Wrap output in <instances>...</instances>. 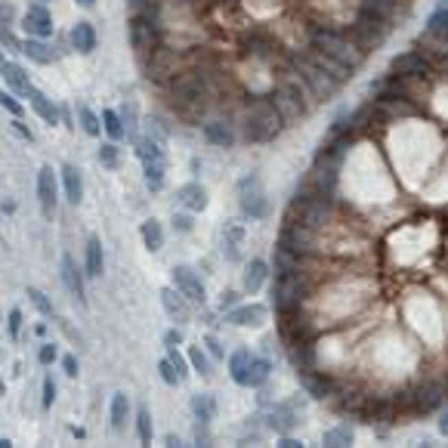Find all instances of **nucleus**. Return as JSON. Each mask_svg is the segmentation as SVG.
Returning a JSON list of instances; mask_svg holds the SVG:
<instances>
[{
	"label": "nucleus",
	"mask_w": 448,
	"mask_h": 448,
	"mask_svg": "<svg viewBox=\"0 0 448 448\" xmlns=\"http://www.w3.org/2000/svg\"><path fill=\"white\" fill-rule=\"evenodd\" d=\"M269 50H272V44H269L266 38H260V34L248 38V53H254V56H266Z\"/></svg>",
	"instance_id": "obj_43"
},
{
	"label": "nucleus",
	"mask_w": 448,
	"mask_h": 448,
	"mask_svg": "<svg viewBox=\"0 0 448 448\" xmlns=\"http://www.w3.org/2000/svg\"><path fill=\"white\" fill-rule=\"evenodd\" d=\"M62 281H65V287H69V294L78 300V303H84V279H81V272H78V266H75V260H71L69 254L62 257Z\"/></svg>",
	"instance_id": "obj_20"
},
{
	"label": "nucleus",
	"mask_w": 448,
	"mask_h": 448,
	"mask_svg": "<svg viewBox=\"0 0 448 448\" xmlns=\"http://www.w3.org/2000/svg\"><path fill=\"white\" fill-rule=\"evenodd\" d=\"M309 50L337 59V62L346 65L349 71H359V65L365 62V50L349 38V32H337V28H328V25L309 28Z\"/></svg>",
	"instance_id": "obj_1"
},
{
	"label": "nucleus",
	"mask_w": 448,
	"mask_h": 448,
	"mask_svg": "<svg viewBox=\"0 0 448 448\" xmlns=\"http://www.w3.org/2000/svg\"><path fill=\"white\" fill-rule=\"evenodd\" d=\"M238 201H241L244 217H250V220H263L269 213V198H266V192H263L260 176H244V180L238 182Z\"/></svg>",
	"instance_id": "obj_9"
},
{
	"label": "nucleus",
	"mask_w": 448,
	"mask_h": 448,
	"mask_svg": "<svg viewBox=\"0 0 448 448\" xmlns=\"http://www.w3.org/2000/svg\"><path fill=\"white\" fill-rule=\"evenodd\" d=\"M28 99H32V106H34V112H38L40 115V118H44L47 121V124H56V121H59V108L56 106H53V102L50 99H47V96L44 93H40V90H28Z\"/></svg>",
	"instance_id": "obj_25"
},
{
	"label": "nucleus",
	"mask_w": 448,
	"mask_h": 448,
	"mask_svg": "<svg viewBox=\"0 0 448 448\" xmlns=\"http://www.w3.org/2000/svg\"><path fill=\"white\" fill-rule=\"evenodd\" d=\"M167 349H170V353H167V359L174 362V365H176V371H180V377L186 380V374H189V368H186V359H182V355L176 353V346H167Z\"/></svg>",
	"instance_id": "obj_46"
},
{
	"label": "nucleus",
	"mask_w": 448,
	"mask_h": 448,
	"mask_svg": "<svg viewBox=\"0 0 448 448\" xmlns=\"http://www.w3.org/2000/svg\"><path fill=\"white\" fill-rule=\"evenodd\" d=\"M38 198H40L44 213H53V207H56V174H53V167H40V174H38Z\"/></svg>",
	"instance_id": "obj_15"
},
{
	"label": "nucleus",
	"mask_w": 448,
	"mask_h": 448,
	"mask_svg": "<svg viewBox=\"0 0 448 448\" xmlns=\"http://www.w3.org/2000/svg\"><path fill=\"white\" fill-rule=\"evenodd\" d=\"M22 53H25V56L32 59V62H38V65H50L53 59H56V53H53L50 47H47L40 38L25 40V44H22Z\"/></svg>",
	"instance_id": "obj_27"
},
{
	"label": "nucleus",
	"mask_w": 448,
	"mask_h": 448,
	"mask_svg": "<svg viewBox=\"0 0 448 448\" xmlns=\"http://www.w3.org/2000/svg\"><path fill=\"white\" fill-rule=\"evenodd\" d=\"M53 399H56V384H53V377L44 380V408H50Z\"/></svg>",
	"instance_id": "obj_48"
},
{
	"label": "nucleus",
	"mask_w": 448,
	"mask_h": 448,
	"mask_svg": "<svg viewBox=\"0 0 448 448\" xmlns=\"http://www.w3.org/2000/svg\"><path fill=\"white\" fill-rule=\"evenodd\" d=\"M174 285L176 291L186 294V300H195V303H204V285H201L198 272L189 266H174Z\"/></svg>",
	"instance_id": "obj_13"
},
{
	"label": "nucleus",
	"mask_w": 448,
	"mask_h": 448,
	"mask_svg": "<svg viewBox=\"0 0 448 448\" xmlns=\"http://www.w3.org/2000/svg\"><path fill=\"white\" fill-rule=\"evenodd\" d=\"M306 291H309V281H306V272L297 269V272H281L275 275V287H272V297H275V309L281 316L287 312H297L300 303H303Z\"/></svg>",
	"instance_id": "obj_5"
},
{
	"label": "nucleus",
	"mask_w": 448,
	"mask_h": 448,
	"mask_svg": "<svg viewBox=\"0 0 448 448\" xmlns=\"http://www.w3.org/2000/svg\"><path fill=\"white\" fill-rule=\"evenodd\" d=\"M161 303L164 309H167L170 318H176V322H189V303H186V294L182 291H174V287H164L161 291Z\"/></svg>",
	"instance_id": "obj_17"
},
{
	"label": "nucleus",
	"mask_w": 448,
	"mask_h": 448,
	"mask_svg": "<svg viewBox=\"0 0 448 448\" xmlns=\"http://www.w3.org/2000/svg\"><path fill=\"white\" fill-rule=\"evenodd\" d=\"M102 127H106V133L112 139H121L124 137V121H121V115L118 112H112V108H106V112H102Z\"/></svg>",
	"instance_id": "obj_37"
},
{
	"label": "nucleus",
	"mask_w": 448,
	"mask_h": 448,
	"mask_svg": "<svg viewBox=\"0 0 448 448\" xmlns=\"http://www.w3.org/2000/svg\"><path fill=\"white\" fill-rule=\"evenodd\" d=\"M127 414H130V399H127L124 392H115L112 396V429H124Z\"/></svg>",
	"instance_id": "obj_32"
},
{
	"label": "nucleus",
	"mask_w": 448,
	"mask_h": 448,
	"mask_svg": "<svg viewBox=\"0 0 448 448\" xmlns=\"http://www.w3.org/2000/svg\"><path fill=\"white\" fill-rule=\"evenodd\" d=\"M300 384H303V390L309 392L312 399H325V396H331V390H334L331 377L316 374V368H303V371H300Z\"/></svg>",
	"instance_id": "obj_16"
},
{
	"label": "nucleus",
	"mask_w": 448,
	"mask_h": 448,
	"mask_svg": "<svg viewBox=\"0 0 448 448\" xmlns=\"http://www.w3.org/2000/svg\"><path fill=\"white\" fill-rule=\"evenodd\" d=\"M207 349H211L213 359H223V346H220L217 337H207Z\"/></svg>",
	"instance_id": "obj_52"
},
{
	"label": "nucleus",
	"mask_w": 448,
	"mask_h": 448,
	"mask_svg": "<svg viewBox=\"0 0 448 448\" xmlns=\"http://www.w3.org/2000/svg\"><path fill=\"white\" fill-rule=\"evenodd\" d=\"M62 368H65V374H69V377H78V359H75V355H65Z\"/></svg>",
	"instance_id": "obj_51"
},
{
	"label": "nucleus",
	"mask_w": 448,
	"mask_h": 448,
	"mask_svg": "<svg viewBox=\"0 0 448 448\" xmlns=\"http://www.w3.org/2000/svg\"><path fill=\"white\" fill-rule=\"evenodd\" d=\"M87 275H102V244L99 238H90L87 241Z\"/></svg>",
	"instance_id": "obj_36"
},
{
	"label": "nucleus",
	"mask_w": 448,
	"mask_h": 448,
	"mask_svg": "<svg viewBox=\"0 0 448 448\" xmlns=\"http://www.w3.org/2000/svg\"><path fill=\"white\" fill-rule=\"evenodd\" d=\"M386 34H390V22L380 19V16H377V13H371V10H362L359 19H355L353 25H349V38H353L355 44H359L365 53L384 44Z\"/></svg>",
	"instance_id": "obj_6"
},
{
	"label": "nucleus",
	"mask_w": 448,
	"mask_h": 448,
	"mask_svg": "<svg viewBox=\"0 0 448 448\" xmlns=\"http://www.w3.org/2000/svg\"><path fill=\"white\" fill-rule=\"evenodd\" d=\"M392 75L396 78H402V81H417V78H429L433 75V59L427 56L423 50H408V53H402V56H396L392 59Z\"/></svg>",
	"instance_id": "obj_10"
},
{
	"label": "nucleus",
	"mask_w": 448,
	"mask_h": 448,
	"mask_svg": "<svg viewBox=\"0 0 448 448\" xmlns=\"http://www.w3.org/2000/svg\"><path fill=\"white\" fill-rule=\"evenodd\" d=\"M439 433L448 436V411H442V417H439Z\"/></svg>",
	"instance_id": "obj_56"
},
{
	"label": "nucleus",
	"mask_w": 448,
	"mask_h": 448,
	"mask_svg": "<svg viewBox=\"0 0 448 448\" xmlns=\"http://www.w3.org/2000/svg\"><path fill=\"white\" fill-rule=\"evenodd\" d=\"M189 362H192V368L198 374H211V362H207V355H204V349H201V346L189 349Z\"/></svg>",
	"instance_id": "obj_41"
},
{
	"label": "nucleus",
	"mask_w": 448,
	"mask_h": 448,
	"mask_svg": "<svg viewBox=\"0 0 448 448\" xmlns=\"http://www.w3.org/2000/svg\"><path fill=\"white\" fill-rule=\"evenodd\" d=\"M130 44L139 56H152L155 50H161V28L152 16L137 13L130 19Z\"/></svg>",
	"instance_id": "obj_7"
},
{
	"label": "nucleus",
	"mask_w": 448,
	"mask_h": 448,
	"mask_svg": "<svg viewBox=\"0 0 448 448\" xmlns=\"http://www.w3.org/2000/svg\"><path fill=\"white\" fill-rule=\"evenodd\" d=\"M78 118H81V127H84V133H90V137H99L102 124H99V118H96V115H93V108L81 106V108H78Z\"/></svg>",
	"instance_id": "obj_38"
},
{
	"label": "nucleus",
	"mask_w": 448,
	"mask_h": 448,
	"mask_svg": "<svg viewBox=\"0 0 448 448\" xmlns=\"http://www.w3.org/2000/svg\"><path fill=\"white\" fill-rule=\"evenodd\" d=\"M38 3H47V0H38Z\"/></svg>",
	"instance_id": "obj_61"
},
{
	"label": "nucleus",
	"mask_w": 448,
	"mask_h": 448,
	"mask_svg": "<svg viewBox=\"0 0 448 448\" xmlns=\"http://www.w3.org/2000/svg\"><path fill=\"white\" fill-rule=\"evenodd\" d=\"M229 325H238V328H260L266 322V306L263 303H250V306H238L226 316Z\"/></svg>",
	"instance_id": "obj_14"
},
{
	"label": "nucleus",
	"mask_w": 448,
	"mask_h": 448,
	"mask_svg": "<svg viewBox=\"0 0 448 448\" xmlns=\"http://www.w3.org/2000/svg\"><path fill=\"white\" fill-rule=\"evenodd\" d=\"M19 328H22V312L13 309L10 312V337H19Z\"/></svg>",
	"instance_id": "obj_50"
},
{
	"label": "nucleus",
	"mask_w": 448,
	"mask_h": 448,
	"mask_svg": "<svg viewBox=\"0 0 448 448\" xmlns=\"http://www.w3.org/2000/svg\"><path fill=\"white\" fill-rule=\"evenodd\" d=\"M99 161L106 164V167H115V164H118V145H112V143L102 145V149H99Z\"/></svg>",
	"instance_id": "obj_45"
},
{
	"label": "nucleus",
	"mask_w": 448,
	"mask_h": 448,
	"mask_svg": "<svg viewBox=\"0 0 448 448\" xmlns=\"http://www.w3.org/2000/svg\"><path fill=\"white\" fill-rule=\"evenodd\" d=\"M322 442H325V445H331V448L353 445V427H349V423H340V427L328 429V433L322 436Z\"/></svg>",
	"instance_id": "obj_34"
},
{
	"label": "nucleus",
	"mask_w": 448,
	"mask_h": 448,
	"mask_svg": "<svg viewBox=\"0 0 448 448\" xmlns=\"http://www.w3.org/2000/svg\"><path fill=\"white\" fill-rule=\"evenodd\" d=\"M10 16H13V10H10V7H0V19H10Z\"/></svg>",
	"instance_id": "obj_58"
},
{
	"label": "nucleus",
	"mask_w": 448,
	"mask_h": 448,
	"mask_svg": "<svg viewBox=\"0 0 448 448\" xmlns=\"http://www.w3.org/2000/svg\"><path fill=\"white\" fill-rule=\"evenodd\" d=\"M281 124H285V118H281V112L275 108V102L257 99V102H250L248 112H244L241 133L248 143H272L281 133Z\"/></svg>",
	"instance_id": "obj_2"
},
{
	"label": "nucleus",
	"mask_w": 448,
	"mask_h": 448,
	"mask_svg": "<svg viewBox=\"0 0 448 448\" xmlns=\"http://www.w3.org/2000/svg\"><path fill=\"white\" fill-rule=\"evenodd\" d=\"M279 445H281V448H300V445H303V442H297V439H291V436H287V433H285V436H281V442H279Z\"/></svg>",
	"instance_id": "obj_55"
},
{
	"label": "nucleus",
	"mask_w": 448,
	"mask_h": 448,
	"mask_svg": "<svg viewBox=\"0 0 448 448\" xmlns=\"http://www.w3.org/2000/svg\"><path fill=\"white\" fill-rule=\"evenodd\" d=\"M331 217V195L318 192V189H306L287 207V223L303 226V229H322Z\"/></svg>",
	"instance_id": "obj_3"
},
{
	"label": "nucleus",
	"mask_w": 448,
	"mask_h": 448,
	"mask_svg": "<svg viewBox=\"0 0 448 448\" xmlns=\"http://www.w3.org/2000/svg\"><path fill=\"white\" fill-rule=\"evenodd\" d=\"M62 182H65V195H69L71 204H78L84 195V182H81V170L75 164H65L62 167Z\"/></svg>",
	"instance_id": "obj_26"
},
{
	"label": "nucleus",
	"mask_w": 448,
	"mask_h": 448,
	"mask_svg": "<svg viewBox=\"0 0 448 448\" xmlns=\"http://www.w3.org/2000/svg\"><path fill=\"white\" fill-rule=\"evenodd\" d=\"M143 241H145V248H149L152 254L161 250L164 232H161V223H158V220H145V223H143Z\"/></svg>",
	"instance_id": "obj_35"
},
{
	"label": "nucleus",
	"mask_w": 448,
	"mask_h": 448,
	"mask_svg": "<svg viewBox=\"0 0 448 448\" xmlns=\"http://www.w3.org/2000/svg\"><path fill=\"white\" fill-rule=\"evenodd\" d=\"M250 349H238V353H232V359H229V374H232V380H235L238 386H244V374H248V368H250Z\"/></svg>",
	"instance_id": "obj_30"
},
{
	"label": "nucleus",
	"mask_w": 448,
	"mask_h": 448,
	"mask_svg": "<svg viewBox=\"0 0 448 448\" xmlns=\"http://www.w3.org/2000/svg\"><path fill=\"white\" fill-rule=\"evenodd\" d=\"M3 65H7V56H3V50H0V71H3Z\"/></svg>",
	"instance_id": "obj_60"
},
{
	"label": "nucleus",
	"mask_w": 448,
	"mask_h": 448,
	"mask_svg": "<svg viewBox=\"0 0 448 448\" xmlns=\"http://www.w3.org/2000/svg\"><path fill=\"white\" fill-rule=\"evenodd\" d=\"M71 44H75L78 53H93L96 50V32L90 22H78L71 28Z\"/></svg>",
	"instance_id": "obj_23"
},
{
	"label": "nucleus",
	"mask_w": 448,
	"mask_h": 448,
	"mask_svg": "<svg viewBox=\"0 0 448 448\" xmlns=\"http://www.w3.org/2000/svg\"><path fill=\"white\" fill-rule=\"evenodd\" d=\"M22 25H25V32L32 34V38L44 40V38H50L53 34V16H50V10H47L44 3H34V7H28Z\"/></svg>",
	"instance_id": "obj_12"
},
{
	"label": "nucleus",
	"mask_w": 448,
	"mask_h": 448,
	"mask_svg": "<svg viewBox=\"0 0 448 448\" xmlns=\"http://www.w3.org/2000/svg\"><path fill=\"white\" fill-rule=\"evenodd\" d=\"M241 238H244V229L238 223H226V229H223V254L229 257V260H238V244H241Z\"/></svg>",
	"instance_id": "obj_28"
},
{
	"label": "nucleus",
	"mask_w": 448,
	"mask_h": 448,
	"mask_svg": "<svg viewBox=\"0 0 448 448\" xmlns=\"http://www.w3.org/2000/svg\"><path fill=\"white\" fill-rule=\"evenodd\" d=\"M158 371H161V377H164V384H170V386H176V384H182V377H180V371H176V365L170 359H164L161 365H158Z\"/></svg>",
	"instance_id": "obj_42"
},
{
	"label": "nucleus",
	"mask_w": 448,
	"mask_h": 448,
	"mask_svg": "<svg viewBox=\"0 0 448 448\" xmlns=\"http://www.w3.org/2000/svg\"><path fill=\"white\" fill-rule=\"evenodd\" d=\"M427 34L448 40V3H439V10L427 19Z\"/></svg>",
	"instance_id": "obj_31"
},
{
	"label": "nucleus",
	"mask_w": 448,
	"mask_h": 448,
	"mask_svg": "<svg viewBox=\"0 0 448 448\" xmlns=\"http://www.w3.org/2000/svg\"><path fill=\"white\" fill-rule=\"evenodd\" d=\"M176 198H180V204L186 207V211H204L207 207V192L198 182H186V186L176 192Z\"/></svg>",
	"instance_id": "obj_21"
},
{
	"label": "nucleus",
	"mask_w": 448,
	"mask_h": 448,
	"mask_svg": "<svg viewBox=\"0 0 448 448\" xmlns=\"http://www.w3.org/2000/svg\"><path fill=\"white\" fill-rule=\"evenodd\" d=\"M145 182H149V189H161L164 186V164L161 161L145 164Z\"/></svg>",
	"instance_id": "obj_39"
},
{
	"label": "nucleus",
	"mask_w": 448,
	"mask_h": 448,
	"mask_svg": "<svg viewBox=\"0 0 448 448\" xmlns=\"http://www.w3.org/2000/svg\"><path fill=\"white\" fill-rule=\"evenodd\" d=\"M207 93V78L201 71H180V75L170 78V96L182 106H195L201 102Z\"/></svg>",
	"instance_id": "obj_8"
},
{
	"label": "nucleus",
	"mask_w": 448,
	"mask_h": 448,
	"mask_svg": "<svg viewBox=\"0 0 448 448\" xmlns=\"http://www.w3.org/2000/svg\"><path fill=\"white\" fill-rule=\"evenodd\" d=\"M78 3H81V7H93L96 0H78Z\"/></svg>",
	"instance_id": "obj_59"
},
{
	"label": "nucleus",
	"mask_w": 448,
	"mask_h": 448,
	"mask_svg": "<svg viewBox=\"0 0 448 448\" xmlns=\"http://www.w3.org/2000/svg\"><path fill=\"white\" fill-rule=\"evenodd\" d=\"M442 402H445V384H442V380H423L414 390V396H411V405H414L417 414H429V411H436Z\"/></svg>",
	"instance_id": "obj_11"
},
{
	"label": "nucleus",
	"mask_w": 448,
	"mask_h": 448,
	"mask_svg": "<svg viewBox=\"0 0 448 448\" xmlns=\"http://www.w3.org/2000/svg\"><path fill=\"white\" fill-rule=\"evenodd\" d=\"M174 229L189 232V229H192V220H189V217H182V213H180V217H174Z\"/></svg>",
	"instance_id": "obj_53"
},
{
	"label": "nucleus",
	"mask_w": 448,
	"mask_h": 448,
	"mask_svg": "<svg viewBox=\"0 0 448 448\" xmlns=\"http://www.w3.org/2000/svg\"><path fill=\"white\" fill-rule=\"evenodd\" d=\"M28 297H32V303L38 306L44 316H53V306H50V300L44 297V291H38V287H28Z\"/></svg>",
	"instance_id": "obj_44"
},
{
	"label": "nucleus",
	"mask_w": 448,
	"mask_h": 448,
	"mask_svg": "<svg viewBox=\"0 0 448 448\" xmlns=\"http://www.w3.org/2000/svg\"><path fill=\"white\" fill-rule=\"evenodd\" d=\"M0 106L7 108V112H13L16 118H19V115H22V106H19V102H16L10 93H3V90H0Z\"/></svg>",
	"instance_id": "obj_47"
},
{
	"label": "nucleus",
	"mask_w": 448,
	"mask_h": 448,
	"mask_svg": "<svg viewBox=\"0 0 448 448\" xmlns=\"http://www.w3.org/2000/svg\"><path fill=\"white\" fill-rule=\"evenodd\" d=\"M269 374H272V365H269V359H260V355H254L250 359V368L248 374H244V386H263L269 380Z\"/></svg>",
	"instance_id": "obj_24"
},
{
	"label": "nucleus",
	"mask_w": 448,
	"mask_h": 448,
	"mask_svg": "<svg viewBox=\"0 0 448 448\" xmlns=\"http://www.w3.org/2000/svg\"><path fill=\"white\" fill-rule=\"evenodd\" d=\"M192 411L201 423H211L213 414H217V399L211 392H198V396H192Z\"/></svg>",
	"instance_id": "obj_29"
},
{
	"label": "nucleus",
	"mask_w": 448,
	"mask_h": 448,
	"mask_svg": "<svg viewBox=\"0 0 448 448\" xmlns=\"http://www.w3.org/2000/svg\"><path fill=\"white\" fill-rule=\"evenodd\" d=\"M137 429H139V442H143V445H149V442H152V414H149V408H139Z\"/></svg>",
	"instance_id": "obj_40"
},
{
	"label": "nucleus",
	"mask_w": 448,
	"mask_h": 448,
	"mask_svg": "<svg viewBox=\"0 0 448 448\" xmlns=\"http://www.w3.org/2000/svg\"><path fill=\"white\" fill-rule=\"evenodd\" d=\"M127 3H130V7L137 10V13H143V10L149 7V0H127Z\"/></svg>",
	"instance_id": "obj_57"
},
{
	"label": "nucleus",
	"mask_w": 448,
	"mask_h": 448,
	"mask_svg": "<svg viewBox=\"0 0 448 448\" xmlns=\"http://www.w3.org/2000/svg\"><path fill=\"white\" fill-rule=\"evenodd\" d=\"M3 78H7V84L16 90V93H28V90H32L25 69H19V65H13V62L3 65Z\"/></svg>",
	"instance_id": "obj_33"
},
{
	"label": "nucleus",
	"mask_w": 448,
	"mask_h": 448,
	"mask_svg": "<svg viewBox=\"0 0 448 448\" xmlns=\"http://www.w3.org/2000/svg\"><path fill=\"white\" fill-rule=\"evenodd\" d=\"M38 359H40V365H50V362L56 359V346H53V343H44L40 353H38Z\"/></svg>",
	"instance_id": "obj_49"
},
{
	"label": "nucleus",
	"mask_w": 448,
	"mask_h": 448,
	"mask_svg": "<svg viewBox=\"0 0 448 448\" xmlns=\"http://www.w3.org/2000/svg\"><path fill=\"white\" fill-rule=\"evenodd\" d=\"M164 343H167V346H180L182 334H180V331H167V334H164Z\"/></svg>",
	"instance_id": "obj_54"
},
{
	"label": "nucleus",
	"mask_w": 448,
	"mask_h": 448,
	"mask_svg": "<svg viewBox=\"0 0 448 448\" xmlns=\"http://www.w3.org/2000/svg\"><path fill=\"white\" fill-rule=\"evenodd\" d=\"M266 275H269V263L260 260V257H254V260L244 266V275H241L244 291H248V294H257V291L263 287V281H266Z\"/></svg>",
	"instance_id": "obj_18"
},
{
	"label": "nucleus",
	"mask_w": 448,
	"mask_h": 448,
	"mask_svg": "<svg viewBox=\"0 0 448 448\" xmlns=\"http://www.w3.org/2000/svg\"><path fill=\"white\" fill-rule=\"evenodd\" d=\"M291 71L303 81V87L309 90V96H316V99H331V96H337V90H340V81H334V78L309 56V50L291 53Z\"/></svg>",
	"instance_id": "obj_4"
},
{
	"label": "nucleus",
	"mask_w": 448,
	"mask_h": 448,
	"mask_svg": "<svg viewBox=\"0 0 448 448\" xmlns=\"http://www.w3.org/2000/svg\"><path fill=\"white\" fill-rule=\"evenodd\" d=\"M204 139L220 145V149H229L235 143V133H232V127L226 121H211V124H204Z\"/></svg>",
	"instance_id": "obj_22"
},
{
	"label": "nucleus",
	"mask_w": 448,
	"mask_h": 448,
	"mask_svg": "<svg viewBox=\"0 0 448 448\" xmlns=\"http://www.w3.org/2000/svg\"><path fill=\"white\" fill-rule=\"evenodd\" d=\"M297 411H294V405H275L272 411H269V427L275 429V433H291L294 427H297Z\"/></svg>",
	"instance_id": "obj_19"
}]
</instances>
